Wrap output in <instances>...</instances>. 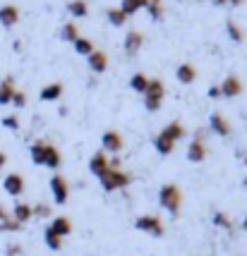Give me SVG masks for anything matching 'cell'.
<instances>
[{
  "label": "cell",
  "instance_id": "6da1fadb",
  "mask_svg": "<svg viewBox=\"0 0 247 256\" xmlns=\"http://www.w3.org/2000/svg\"><path fill=\"white\" fill-rule=\"evenodd\" d=\"M158 206L163 211H168L173 218H178L182 211V190L173 182H166L161 190H158Z\"/></svg>",
  "mask_w": 247,
  "mask_h": 256
},
{
  "label": "cell",
  "instance_id": "7a4b0ae2",
  "mask_svg": "<svg viewBox=\"0 0 247 256\" xmlns=\"http://www.w3.org/2000/svg\"><path fill=\"white\" fill-rule=\"evenodd\" d=\"M99 182H101L103 192H118V190L130 187L132 175H130V172H125V170H120V163H118V160H111V168L103 172L101 178H99Z\"/></svg>",
  "mask_w": 247,
  "mask_h": 256
},
{
  "label": "cell",
  "instance_id": "3957f363",
  "mask_svg": "<svg viewBox=\"0 0 247 256\" xmlns=\"http://www.w3.org/2000/svg\"><path fill=\"white\" fill-rule=\"evenodd\" d=\"M166 98V86L161 79H149V89L144 94V108L149 112H158Z\"/></svg>",
  "mask_w": 247,
  "mask_h": 256
},
{
  "label": "cell",
  "instance_id": "277c9868",
  "mask_svg": "<svg viewBox=\"0 0 247 256\" xmlns=\"http://www.w3.org/2000/svg\"><path fill=\"white\" fill-rule=\"evenodd\" d=\"M135 230L149 234V237H163V234H166V225H163V220H161L158 216L144 213V216H139L135 220Z\"/></svg>",
  "mask_w": 247,
  "mask_h": 256
},
{
  "label": "cell",
  "instance_id": "5b68a950",
  "mask_svg": "<svg viewBox=\"0 0 247 256\" xmlns=\"http://www.w3.org/2000/svg\"><path fill=\"white\" fill-rule=\"evenodd\" d=\"M48 187H51V194H53V201H56L58 206H65L70 199V182L60 172H53V178L48 182Z\"/></svg>",
  "mask_w": 247,
  "mask_h": 256
},
{
  "label": "cell",
  "instance_id": "8992f818",
  "mask_svg": "<svg viewBox=\"0 0 247 256\" xmlns=\"http://www.w3.org/2000/svg\"><path fill=\"white\" fill-rule=\"evenodd\" d=\"M125 148V139L123 134L118 132V130H106V132L101 134V151L103 154H120Z\"/></svg>",
  "mask_w": 247,
  "mask_h": 256
},
{
  "label": "cell",
  "instance_id": "52a82bcc",
  "mask_svg": "<svg viewBox=\"0 0 247 256\" xmlns=\"http://www.w3.org/2000/svg\"><path fill=\"white\" fill-rule=\"evenodd\" d=\"M218 89H221V98H237V96L245 91V84L240 82V77L228 74V77L218 84Z\"/></svg>",
  "mask_w": 247,
  "mask_h": 256
},
{
  "label": "cell",
  "instance_id": "ba28073f",
  "mask_svg": "<svg viewBox=\"0 0 247 256\" xmlns=\"http://www.w3.org/2000/svg\"><path fill=\"white\" fill-rule=\"evenodd\" d=\"M209 156V146H206V139H192L187 144V160L190 163H204Z\"/></svg>",
  "mask_w": 247,
  "mask_h": 256
},
{
  "label": "cell",
  "instance_id": "9c48e42d",
  "mask_svg": "<svg viewBox=\"0 0 247 256\" xmlns=\"http://www.w3.org/2000/svg\"><path fill=\"white\" fill-rule=\"evenodd\" d=\"M142 46H144V34L142 32H137V29H132V32H127L125 34V38H123V48H125V53L130 58H135L139 50H142Z\"/></svg>",
  "mask_w": 247,
  "mask_h": 256
},
{
  "label": "cell",
  "instance_id": "30bf717a",
  "mask_svg": "<svg viewBox=\"0 0 247 256\" xmlns=\"http://www.w3.org/2000/svg\"><path fill=\"white\" fill-rule=\"evenodd\" d=\"M24 187L27 184H24V178L20 172H8L5 180H3V190H5V194H10V196H22Z\"/></svg>",
  "mask_w": 247,
  "mask_h": 256
},
{
  "label": "cell",
  "instance_id": "8fae6325",
  "mask_svg": "<svg viewBox=\"0 0 247 256\" xmlns=\"http://www.w3.org/2000/svg\"><path fill=\"white\" fill-rule=\"evenodd\" d=\"M209 130H211L216 136H230V134H233V127H230V122H228V118H225L223 112H211Z\"/></svg>",
  "mask_w": 247,
  "mask_h": 256
},
{
  "label": "cell",
  "instance_id": "7c38bea8",
  "mask_svg": "<svg viewBox=\"0 0 247 256\" xmlns=\"http://www.w3.org/2000/svg\"><path fill=\"white\" fill-rule=\"evenodd\" d=\"M10 216L17 220L20 225H27L32 218H34V204H27V201H17L15 206H12Z\"/></svg>",
  "mask_w": 247,
  "mask_h": 256
},
{
  "label": "cell",
  "instance_id": "4fadbf2b",
  "mask_svg": "<svg viewBox=\"0 0 247 256\" xmlns=\"http://www.w3.org/2000/svg\"><path fill=\"white\" fill-rule=\"evenodd\" d=\"M108 168H111V158H108V154L96 151V154L89 158V172L94 175V178H101Z\"/></svg>",
  "mask_w": 247,
  "mask_h": 256
},
{
  "label": "cell",
  "instance_id": "5bb4252c",
  "mask_svg": "<svg viewBox=\"0 0 247 256\" xmlns=\"http://www.w3.org/2000/svg\"><path fill=\"white\" fill-rule=\"evenodd\" d=\"M46 228H48L51 232H56L58 237H63V240L72 234V220H70L68 216H56V218L46 225Z\"/></svg>",
  "mask_w": 247,
  "mask_h": 256
},
{
  "label": "cell",
  "instance_id": "9a60e30c",
  "mask_svg": "<svg viewBox=\"0 0 247 256\" xmlns=\"http://www.w3.org/2000/svg\"><path fill=\"white\" fill-rule=\"evenodd\" d=\"M17 22H20V8L12 5V2L3 5V8H0V24H3L5 29H12Z\"/></svg>",
  "mask_w": 247,
  "mask_h": 256
},
{
  "label": "cell",
  "instance_id": "2e32d148",
  "mask_svg": "<svg viewBox=\"0 0 247 256\" xmlns=\"http://www.w3.org/2000/svg\"><path fill=\"white\" fill-rule=\"evenodd\" d=\"M63 91H65V86L60 82H51V84H46L44 89L39 91V98L44 100V103H53V100L63 98Z\"/></svg>",
  "mask_w": 247,
  "mask_h": 256
},
{
  "label": "cell",
  "instance_id": "e0dca14e",
  "mask_svg": "<svg viewBox=\"0 0 247 256\" xmlns=\"http://www.w3.org/2000/svg\"><path fill=\"white\" fill-rule=\"evenodd\" d=\"M87 65L94 74H103L106 70H108V56L103 53V50H94L89 58H87Z\"/></svg>",
  "mask_w": 247,
  "mask_h": 256
},
{
  "label": "cell",
  "instance_id": "ac0fdd59",
  "mask_svg": "<svg viewBox=\"0 0 247 256\" xmlns=\"http://www.w3.org/2000/svg\"><path fill=\"white\" fill-rule=\"evenodd\" d=\"M60 166H63V154H60V148L53 146V144H46L44 168H48V170H58Z\"/></svg>",
  "mask_w": 247,
  "mask_h": 256
},
{
  "label": "cell",
  "instance_id": "d6986e66",
  "mask_svg": "<svg viewBox=\"0 0 247 256\" xmlns=\"http://www.w3.org/2000/svg\"><path fill=\"white\" fill-rule=\"evenodd\" d=\"M175 79H178L180 84H192L197 79V67L192 65V62H180L178 70H175Z\"/></svg>",
  "mask_w": 247,
  "mask_h": 256
},
{
  "label": "cell",
  "instance_id": "ffe728a7",
  "mask_svg": "<svg viewBox=\"0 0 247 256\" xmlns=\"http://www.w3.org/2000/svg\"><path fill=\"white\" fill-rule=\"evenodd\" d=\"M24 225H20L10 216V211H5V206H0V232H20Z\"/></svg>",
  "mask_w": 247,
  "mask_h": 256
},
{
  "label": "cell",
  "instance_id": "44dd1931",
  "mask_svg": "<svg viewBox=\"0 0 247 256\" xmlns=\"http://www.w3.org/2000/svg\"><path fill=\"white\" fill-rule=\"evenodd\" d=\"M154 148H156L158 156H170L173 151H175V142L173 139H168L166 134H156V139H154Z\"/></svg>",
  "mask_w": 247,
  "mask_h": 256
},
{
  "label": "cell",
  "instance_id": "7402d4cb",
  "mask_svg": "<svg viewBox=\"0 0 247 256\" xmlns=\"http://www.w3.org/2000/svg\"><path fill=\"white\" fill-rule=\"evenodd\" d=\"M15 91H17V86H15V79H12V77L3 79V82H0V106H10Z\"/></svg>",
  "mask_w": 247,
  "mask_h": 256
},
{
  "label": "cell",
  "instance_id": "603a6c76",
  "mask_svg": "<svg viewBox=\"0 0 247 256\" xmlns=\"http://www.w3.org/2000/svg\"><path fill=\"white\" fill-rule=\"evenodd\" d=\"M161 134H166L168 139H173L175 144H178L180 139H185L187 136V130L182 127V122H178V120H173V122H168L163 130H161Z\"/></svg>",
  "mask_w": 247,
  "mask_h": 256
},
{
  "label": "cell",
  "instance_id": "cb8c5ba5",
  "mask_svg": "<svg viewBox=\"0 0 247 256\" xmlns=\"http://www.w3.org/2000/svg\"><path fill=\"white\" fill-rule=\"evenodd\" d=\"M130 89L139 94V96H144L146 89H149V77H146L144 72H135L132 77H130Z\"/></svg>",
  "mask_w": 247,
  "mask_h": 256
},
{
  "label": "cell",
  "instance_id": "d4e9b609",
  "mask_svg": "<svg viewBox=\"0 0 247 256\" xmlns=\"http://www.w3.org/2000/svg\"><path fill=\"white\" fill-rule=\"evenodd\" d=\"M225 34H228V38L233 44H242L245 41V32H242V26L235 20H225Z\"/></svg>",
  "mask_w": 247,
  "mask_h": 256
},
{
  "label": "cell",
  "instance_id": "484cf974",
  "mask_svg": "<svg viewBox=\"0 0 247 256\" xmlns=\"http://www.w3.org/2000/svg\"><path fill=\"white\" fill-rule=\"evenodd\" d=\"M68 12L75 17V20H84V17L89 14V5H87V0H70Z\"/></svg>",
  "mask_w": 247,
  "mask_h": 256
},
{
  "label": "cell",
  "instance_id": "4316f807",
  "mask_svg": "<svg viewBox=\"0 0 247 256\" xmlns=\"http://www.w3.org/2000/svg\"><path fill=\"white\" fill-rule=\"evenodd\" d=\"M72 46H75V53H77V56H82V58H89L91 53L96 50L94 41H91V38H84V36H79V38Z\"/></svg>",
  "mask_w": 247,
  "mask_h": 256
},
{
  "label": "cell",
  "instance_id": "83f0119b",
  "mask_svg": "<svg viewBox=\"0 0 247 256\" xmlns=\"http://www.w3.org/2000/svg\"><path fill=\"white\" fill-rule=\"evenodd\" d=\"M146 12H149V17L154 20V22H161L163 20V14H166V8H163V0H149L146 2Z\"/></svg>",
  "mask_w": 247,
  "mask_h": 256
},
{
  "label": "cell",
  "instance_id": "f1b7e54d",
  "mask_svg": "<svg viewBox=\"0 0 247 256\" xmlns=\"http://www.w3.org/2000/svg\"><path fill=\"white\" fill-rule=\"evenodd\" d=\"M146 2H149V0H123V2H120V10H123L125 17H132L135 12L144 10Z\"/></svg>",
  "mask_w": 247,
  "mask_h": 256
},
{
  "label": "cell",
  "instance_id": "f546056e",
  "mask_svg": "<svg viewBox=\"0 0 247 256\" xmlns=\"http://www.w3.org/2000/svg\"><path fill=\"white\" fill-rule=\"evenodd\" d=\"M60 38L63 41H68V44H75L79 38V29L75 22H65L63 24V29H60Z\"/></svg>",
  "mask_w": 247,
  "mask_h": 256
},
{
  "label": "cell",
  "instance_id": "4dcf8cb0",
  "mask_svg": "<svg viewBox=\"0 0 247 256\" xmlns=\"http://www.w3.org/2000/svg\"><path fill=\"white\" fill-rule=\"evenodd\" d=\"M44 242H46V246H48L51 252H60L65 240H63V237H58L56 232H51V230L46 228V230H44Z\"/></svg>",
  "mask_w": 247,
  "mask_h": 256
},
{
  "label": "cell",
  "instance_id": "1f68e13d",
  "mask_svg": "<svg viewBox=\"0 0 247 256\" xmlns=\"http://www.w3.org/2000/svg\"><path fill=\"white\" fill-rule=\"evenodd\" d=\"M106 17H108V22L113 24V26H125V22L130 20V17H125L123 10L120 8H111V10L106 12Z\"/></svg>",
  "mask_w": 247,
  "mask_h": 256
},
{
  "label": "cell",
  "instance_id": "d6a6232c",
  "mask_svg": "<svg viewBox=\"0 0 247 256\" xmlns=\"http://www.w3.org/2000/svg\"><path fill=\"white\" fill-rule=\"evenodd\" d=\"M213 225H216V228H223V230H230V218H228V216H225L223 211H216L213 213Z\"/></svg>",
  "mask_w": 247,
  "mask_h": 256
},
{
  "label": "cell",
  "instance_id": "836d02e7",
  "mask_svg": "<svg viewBox=\"0 0 247 256\" xmlns=\"http://www.w3.org/2000/svg\"><path fill=\"white\" fill-rule=\"evenodd\" d=\"M3 127L17 132V130H20V118H17V115H5V118H3Z\"/></svg>",
  "mask_w": 247,
  "mask_h": 256
},
{
  "label": "cell",
  "instance_id": "e575fe53",
  "mask_svg": "<svg viewBox=\"0 0 247 256\" xmlns=\"http://www.w3.org/2000/svg\"><path fill=\"white\" fill-rule=\"evenodd\" d=\"M27 100H29V98H27V94L17 89V91H15V96H12L10 106H15V108H24V106H27Z\"/></svg>",
  "mask_w": 247,
  "mask_h": 256
},
{
  "label": "cell",
  "instance_id": "d590c367",
  "mask_svg": "<svg viewBox=\"0 0 247 256\" xmlns=\"http://www.w3.org/2000/svg\"><path fill=\"white\" fill-rule=\"evenodd\" d=\"M34 218H51V206H48V204H36Z\"/></svg>",
  "mask_w": 247,
  "mask_h": 256
},
{
  "label": "cell",
  "instance_id": "8d00e7d4",
  "mask_svg": "<svg viewBox=\"0 0 247 256\" xmlns=\"http://www.w3.org/2000/svg\"><path fill=\"white\" fill-rule=\"evenodd\" d=\"M5 256H22V246L20 244H8L5 246Z\"/></svg>",
  "mask_w": 247,
  "mask_h": 256
},
{
  "label": "cell",
  "instance_id": "74e56055",
  "mask_svg": "<svg viewBox=\"0 0 247 256\" xmlns=\"http://www.w3.org/2000/svg\"><path fill=\"white\" fill-rule=\"evenodd\" d=\"M206 96H209L211 100H218V98H221V89H218V86H209Z\"/></svg>",
  "mask_w": 247,
  "mask_h": 256
},
{
  "label": "cell",
  "instance_id": "f35d334b",
  "mask_svg": "<svg viewBox=\"0 0 247 256\" xmlns=\"http://www.w3.org/2000/svg\"><path fill=\"white\" fill-rule=\"evenodd\" d=\"M5 166H8V154H5V151H0V170H3Z\"/></svg>",
  "mask_w": 247,
  "mask_h": 256
},
{
  "label": "cell",
  "instance_id": "ab89813d",
  "mask_svg": "<svg viewBox=\"0 0 247 256\" xmlns=\"http://www.w3.org/2000/svg\"><path fill=\"white\" fill-rule=\"evenodd\" d=\"M228 5H233V8H237V5H242V0H228Z\"/></svg>",
  "mask_w": 247,
  "mask_h": 256
},
{
  "label": "cell",
  "instance_id": "60d3db41",
  "mask_svg": "<svg viewBox=\"0 0 247 256\" xmlns=\"http://www.w3.org/2000/svg\"><path fill=\"white\" fill-rule=\"evenodd\" d=\"M242 230H245V232H247V216H245V218H242Z\"/></svg>",
  "mask_w": 247,
  "mask_h": 256
},
{
  "label": "cell",
  "instance_id": "b9f144b4",
  "mask_svg": "<svg viewBox=\"0 0 247 256\" xmlns=\"http://www.w3.org/2000/svg\"><path fill=\"white\" fill-rule=\"evenodd\" d=\"M240 158H242V163H245V168H247V154H240Z\"/></svg>",
  "mask_w": 247,
  "mask_h": 256
},
{
  "label": "cell",
  "instance_id": "7bdbcfd3",
  "mask_svg": "<svg viewBox=\"0 0 247 256\" xmlns=\"http://www.w3.org/2000/svg\"><path fill=\"white\" fill-rule=\"evenodd\" d=\"M213 2H216V5H225L228 0H213Z\"/></svg>",
  "mask_w": 247,
  "mask_h": 256
},
{
  "label": "cell",
  "instance_id": "ee69618b",
  "mask_svg": "<svg viewBox=\"0 0 247 256\" xmlns=\"http://www.w3.org/2000/svg\"><path fill=\"white\" fill-rule=\"evenodd\" d=\"M242 187H245V190H247V175H245V180H242Z\"/></svg>",
  "mask_w": 247,
  "mask_h": 256
},
{
  "label": "cell",
  "instance_id": "f6af8a7d",
  "mask_svg": "<svg viewBox=\"0 0 247 256\" xmlns=\"http://www.w3.org/2000/svg\"><path fill=\"white\" fill-rule=\"evenodd\" d=\"M237 256H240V254H237Z\"/></svg>",
  "mask_w": 247,
  "mask_h": 256
}]
</instances>
